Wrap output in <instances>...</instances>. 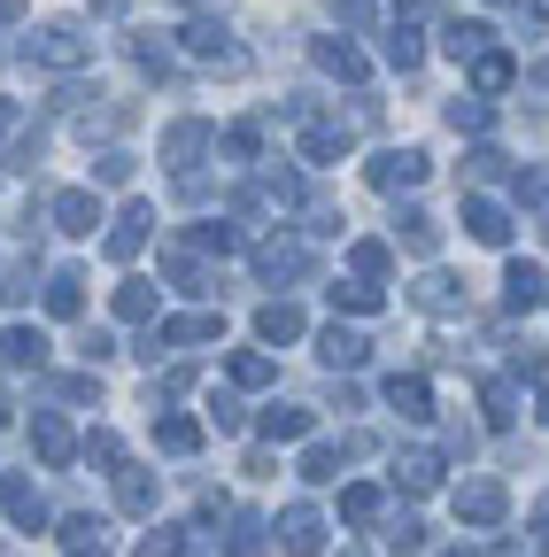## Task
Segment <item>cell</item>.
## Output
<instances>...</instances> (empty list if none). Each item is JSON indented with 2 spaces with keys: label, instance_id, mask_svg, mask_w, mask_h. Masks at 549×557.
Segmentation results:
<instances>
[{
  "label": "cell",
  "instance_id": "6da1fadb",
  "mask_svg": "<svg viewBox=\"0 0 549 557\" xmlns=\"http://www.w3.org/2000/svg\"><path fill=\"white\" fill-rule=\"evenodd\" d=\"M24 54H32L39 70H86V62H93V39H86L78 24H47V32L24 39Z\"/></svg>",
  "mask_w": 549,
  "mask_h": 557
},
{
  "label": "cell",
  "instance_id": "7a4b0ae2",
  "mask_svg": "<svg viewBox=\"0 0 549 557\" xmlns=\"http://www.w3.org/2000/svg\"><path fill=\"white\" fill-rule=\"evenodd\" d=\"M178 47L194 54V62H217V70H248V47L217 24V16H194L186 32H178Z\"/></svg>",
  "mask_w": 549,
  "mask_h": 557
},
{
  "label": "cell",
  "instance_id": "3957f363",
  "mask_svg": "<svg viewBox=\"0 0 549 557\" xmlns=\"http://www.w3.org/2000/svg\"><path fill=\"white\" fill-rule=\"evenodd\" d=\"M225 333V318H210V310H194V318H163L148 341H140V357H155V348H201V341H217Z\"/></svg>",
  "mask_w": 549,
  "mask_h": 557
},
{
  "label": "cell",
  "instance_id": "277c9868",
  "mask_svg": "<svg viewBox=\"0 0 549 557\" xmlns=\"http://www.w3.org/2000/svg\"><path fill=\"white\" fill-rule=\"evenodd\" d=\"M426 171H434V163H426V148H387V156H372V171H364V178H372L379 194H402V186H426Z\"/></svg>",
  "mask_w": 549,
  "mask_h": 557
},
{
  "label": "cell",
  "instance_id": "5b68a950",
  "mask_svg": "<svg viewBox=\"0 0 549 557\" xmlns=\"http://www.w3.org/2000/svg\"><path fill=\"white\" fill-rule=\"evenodd\" d=\"M503 511H511L503 480H464V487H457V519H464V527H503Z\"/></svg>",
  "mask_w": 549,
  "mask_h": 557
},
{
  "label": "cell",
  "instance_id": "8992f818",
  "mask_svg": "<svg viewBox=\"0 0 549 557\" xmlns=\"http://www.w3.org/2000/svg\"><path fill=\"white\" fill-rule=\"evenodd\" d=\"M210 148H217V132L201 124V116H186V124H171V132H163V163H171L178 178H186L201 156H210Z\"/></svg>",
  "mask_w": 549,
  "mask_h": 557
},
{
  "label": "cell",
  "instance_id": "52a82bcc",
  "mask_svg": "<svg viewBox=\"0 0 549 557\" xmlns=\"http://www.w3.org/2000/svg\"><path fill=\"white\" fill-rule=\"evenodd\" d=\"M47 218H54V233H71V240H93V225H101V201H93L86 186H62Z\"/></svg>",
  "mask_w": 549,
  "mask_h": 557
},
{
  "label": "cell",
  "instance_id": "ba28073f",
  "mask_svg": "<svg viewBox=\"0 0 549 557\" xmlns=\"http://www.w3.org/2000/svg\"><path fill=\"white\" fill-rule=\"evenodd\" d=\"M148 233H155V209H148V201H124V218L109 225V240H101V248H109L116 263H132V256L148 248Z\"/></svg>",
  "mask_w": 549,
  "mask_h": 557
},
{
  "label": "cell",
  "instance_id": "9c48e42d",
  "mask_svg": "<svg viewBox=\"0 0 549 557\" xmlns=\"http://www.w3.org/2000/svg\"><path fill=\"white\" fill-rule=\"evenodd\" d=\"M279 542H287L295 557H317V549H325V511H317V504H287V511H279Z\"/></svg>",
  "mask_w": 549,
  "mask_h": 557
},
{
  "label": "cell",
  "instance_id": "30bf717a",
  "mask_svg": "<svg viewBox=\"0 0 549 557\" xmlns=\"http://www.w3.org/2000/svg\"><path fill=\"white\" fill-rule=\"evenodd\" d=\"M464 233H472L479 248H503V240H511V209L488 201V194H464Z\"/></svg>",
  "mask_w": 549,
  "mask_h": 557
},
{
  "label": "cell",
  "instance_id": "8fae6325",
  "mask_svg": "<svg viewBox=\"0 0 549 557\" xmlns=\"http://www.w3.org/2000/svg\"><path fill=\"white\" fill-rule=\"evenodd\" d=\"M155 496H163V480H155V472L116 465V511H124V519H155Z\"/></svg>",
  "mask_w": 549,
  "mask_h": 557
},
{
  "label": "cell",
  "instance_id": "7c38bea8",
  "mask_svg": "<svg viewBox=\"0 0 549 557\" xmlns=\"http://www.w3.org/2000/svg\"><path fill=\"white\" fill-rule=\"evenodd\" d=\"M349 148H357V132L340 124V116H310V124H302V156H310V163H340Z\"/></svg>",
  "mask_w": 549,
  "mask_h": 557
},
{
  "label": "cell",
  "instance_id": "4fadbf2b",
  "mask_svg": "<svg viewBox=\"0 0 549 557\" xmlns=\"http://www.w3.org/2000/svg\"><path fill=\"white\" fill-rule=\"evenodd\" d=\"M302 271H310V248H302V240H263V248H255V278H263V287L302 278Z\"/></svg>",
  "mask_w": 549,
  "mask_h": 557
},
{
  "label": "cell",
  "instance_id": "5bb4252c",
  "mask_svg": "<svg viewBox=\"0 0 549 557\" xmlns=\"http://www.w3.org/2000/svg\"><path fill=\"white\" fill-rule=\"evenodd\" d=\"M310 54H317L325 78H340V86H364V78H372V62H364L349 39H310Z\"/></svg>",
  "mask_w": 549,
  "mask_h": 557
},
{
  "label": "cell",
  "instance_id": "9a60e30c",
  "mask_svg": "<svg viewBox=\"0 0 549 557\" xmlns=\"http://www.w3.org/2000/svg\"><path fill=\"white\" fill-rule=\"evenodd\" d=\"M0 511H9V519H16L24 534H39V527H47V496H39L32 480H16V472L0 480Z\"/></svg>",
  "mask_w": 549,
  "mask_h": 557
},
{
  "label": "cell",
  "instance_id": "2e32d148",
  "mask_svg": "<svg viewBox=\"0 0 549 557\" xmlns=\"http://www.w3.org/2000/svg\"><path fill=\"white\" fill-rule=\"evenodd\" d=\"M410 302L434 310V318H457V310H464V278H457V271H426L419 287H410Z\"/></svg>",
  "mask_w": 549,
  "mask_h": 557
},
{
  "label": "cell",
  "instance_id": "e0dca14e",
  "mask_svg": "<svg viewBox=\"0 0 549 557\" xmlns=\"http://www.w3.org/2000/svg\"><path fill=\"white\" fill-rule=\"evenodd\" d=\"M0 364H9V372H39L47 364V333L39 325H9V333H0Z\"/></svg>",
  "mask_w": 549,
  "mask_h": 557
},
{
  "label": "cell",
  "instance_id": "ac0fdd59",
  "mask_svg": "<svg viewBox=\"0 0 549 557\" xmlns=\"http://www.w3.org/2000/svg\"><path fill=\"white\" fill-rule=\"evenodd\" d=\"M387 410H402L410 426H426V418H434V387H426L419 372H395V380H387Z\"/></svg>",
  "mask_w": 549,
  "mask_h": 557
},
{
  "label": "cell",
  "instance_id": "d6986e66",
  "mask_svg": "<svg viewBox=\"0 0 549 557\" xmlns=\"http://www.w3.org/2000/svg\"><path fill=\"white\" fill-rule=\"evenodd\" d=\"M32 449H39L47 465H71V457H78V434L62 426L54 410H32Z\"/></svg>",
  "mask_w": 549,
  "mask_h": 557
},
{
  "label": "cell",
  "instance_id": "ffe728a7",
  "mask_svg": "<svg viewBox=\"0 0 549 557\" xmlns=\"http://www.w3.org/2000/svg\"><path fill=\"white\" fill-rule=\"evenodd\" d=\"M317 357H325L333 372H357V364L372 357V341H364V333H349V325H325V333H317Z\"/></svg>",
  "mask_w": 549,
  "mask_h": 557
},
{
  "label": "cell",
  "instance_id": "44dd1931",
  "mask_svg": "<svg viewBox=\"0 0 549 557\" xmlns=\"http://www.w3.org/2000/svg\"><path fill=\"white\" fill-rule=\"evenodd\" d=\"M534 302H549V278H541V263H511V271H503V310L519 318V310H534Z\"/></svg>",
  "mask_w": 549,
  "mask_h": 557
},
{
  "label": "cell",
  "instance_id": "7402d4cb",
  "mask_svg": "<svg viewBox=\"0 0 549 557\" xmlns=\"http://www.w3.org/2000/svg\"><path fill=\"white\" fill-rule=\"evenodd\" d=\"M109 519H93V511H78V519H62V549L71 557H109Z\"/></svg>",
  "mask_w": 549,
  "mask_h": 557
},
{
  "label": "cell",
  "instance_id": "603a6c76",
  "mask_svg": "<svg viewBox=\"0 0 549 557\" xmlns=\"http://www.w3.org/2000/svg\"><path fill=\"white\" fill-rule=\"evenodd\" d=\"M395 487L434 496V487H441V457H434V449H402V457H395Z\"/></svg>",
  "mask_w": 549,
  "mask_h": 557
},
{
  "label": "cell",
  "instance_id": "cb8c5ba5",
  "mask_svg": "<svg viewBox=\"0 0 549 557\" xmlns=\"http://www.w3.org/2000/svg\"><path fill=\"white\" fill-rule=\"evenodd\" d=\"M155 449H163V457H194V449H201V418L163 410V418H155Z\"/></svg>",
  "mask_w": 549,
  "mask_h": 557
},
{
  "label": "cell",
  "instance_id": "d4e9b609",
  "mask_svg": "<svg viewBox=\"0 0 549 557\" xmlns=\"http://www.w3.org/2000/svg\"><path fill=\"white\" fill-rule=\"evenodd\" d=\"M511 78H519V62H511L503 47H479V54H472V94H503Z\"/></svg>",
  "mask_w": 549,
  "mask_h": 557
},
{
  "label": "cell",
  "instance_id": "484cf974",
  "mask_svg": "<svg viewBox=\"0 0 549 557\" xmlns=\"http://www.w3.org/2000/svg\"><path fill=\"white\" fill-rule=\"evenodd\" d=\"M255 434H263V442H302V434H310V410H302V403H271V410L255 418Z\"/></svg>",
  "mask_w": 549,
  "mask_h": 557
},
{
  "label": "cell",
  "instance_id": "4316f807",
  "mask_svg": "<svg viewBox=\"0 0 549 557\" xmlns=\"http://www.w3.org/2000/svg\"><path fill=\"white\" fill-rule=\"evenodd\" d=\"M255 341H271V348H279V341H302V310H295V302H263V310H255Z\"/></svg>",
  "mask_w": 549,
  "mask_h": 557
},
{
  "label": "cell",
  "instance_id": "83f0119b",
  "mask_svg": "<svg viewBox=\"0 0 549 557\" xmlns=\"http://www.w3.org/2000/svg\"><path fill=\"white\" fill-rule=\"evenodd\" d=\"M395 240H402L410 256H434V248H441V225L426 218V209H402V218H395Z\"/></svg>",
  "mask_w": 549,
  "mask_h": 557
},
{
  "label": "cell",
  "instance_id": "f1b7e54d",
  "mask_svg": "<svg viewBox=\"0 0 549 557\" xmlns=\"http://www.w3.org/2000/svg\"><path fill=\"white\" fill-rule=\"evenodd\" d=\"M479 410H488V426L503 434L519 418V380H479Z\"/></svg>",
  "mask_w": 549,
  "mask_h": 557
},
{
  "label": "cell",
  "instance_id": "f546056e",
  "mask_svg": "<svg viewBox=\"0 0 549 557\" xmlns=\"http://www.w3.org/2000/svg\"><path fill=\"white\" fill-rule=\"evenodd\" d=\"M387 62L402 70V78H410V70H419V62H426V39H419V32H410V16H395V24H387Z\"/></svg>",
  "mask_w": 549,
  "mask_h": 557
},
{
  "label": "cell",
  "instance_id": "4dcf8cb0",
  "mask_svg": "<svg viewBox=\"0 0 549 557\" xmlns=\"http://www.w3.org/2000/svg\"><path fill=\"white\" fill-rule=\"evenodd\" d=\"M255 201H263V209H295V201H302V178H295L287 163H271V171L255 178Z\"/></svg>",
  "mask_w": 549,
  "mask_h": 557
},
{
  "label": "cell",
  "instance_id": "1f68e13d",
  "mask_svg": "<svg viewBox=\"0 0 549 557\" xmlns=\"http://www.w3.org/2000/svg\"><path fill=\"white\" fill-rule=\"evenodd\" d=\"M333 310H357V318H372L379 310V278H333Z\"/></svg>",
  "mask_w": 549,
  "mask_h": 557
},
{
  "label": "cell",
  "instance_id": "d6a6232c",
  "mask_svg": "<svg viewBox=\"0 0 549 557\" xmlns=\"http://www.w3.org/2000/svg\"><path fill=\"white\" fill-rule=\"evenodd\" d=\"M116 318L124 325H148L155 318V278H124V287H116Z\"/></svg>",
  "mask_w": 549,
  "mask_h": 557
},
{
  "label": "cell",
  "instance_id": "836d02e7",
  "mask_svg": "<svg viewBox=\"0 0 549 557\" xmlns=\"http://www.w3.org/2000/svg\"><path fill=\"white\" fill-rule=\"evenodd\" d=\"M379 511H387V496H379L372 480H357V487H340V519H349V527H372Z\"/></svg>",
  "mask_w": 549,
  "mask_h": 557
},
{
  "label": "cell",
  "instance_id": "e575fe53",
  "mask_svg": "<svg viewBox=\"0 0 549 557\" xmlns=\"http://www.w3.org/2000/svg\"><path fill=\"white\" fill-rule=\"evenodd\" d=\"M225 372H233V387H271V380H279V364H271L263 348H233Z\"/></svg>",
  "mask_w": 549,
  "mask_h": 557
},
{
  "label": "cell",
  "instance_id": "d590c367",
  "mask_svg": "<svg viewBox=\"0 0 549 557\" xmlns=\"http://www.w3.org/2000/svg\"><path fill=\"white\" fill-rule=\"evenodd\" d=\"M47 310H54V318H78V310H86V278H78V271H54V278H47Z\"/></svg>",
  "mask_w": 549,
  "mask_h": 557
},
{
  "label": "cell",
  "instance_id": "8d00e7d4",
  "mask_svg": "<svg viewBox=\"0 0 549 557\" xmlns=\"http://www.w3.org/2000/svg\"><path fill=\"white\" fill-rule=\"evenodd\" d=\"M479 47H496V32H488V24H464V16H457V24L441 32V54H457V62H472Z\"/></svg>",
  "mask_w": 549,
  "mask_h": 557
},
{
  "label": "cell",
  "instance_id": "74e56055",
  "mask_svg": "<svg viewBox=\"0 0 549 557\" xmlns=\"http://www.w3.org/2000/svg\"><path fill=\"white\" fill-rule=\"evenodd\" d=\"M449 124H457V132H488V124H496L488 94H457V101H449Z\"/></svg>",
  "mask_w": 549,
  "mask_h": 557
},
{
  "label": "cell",
  "instance_id": "f35d334b",
  "mask_svg": "<svg viewBox=\"0 0 549 557\" xmlns=\"http://www.w3.org/2000/svg\"><path fill=\"white\" fill-rule=\"evenodd\" d=\"M132 62H140L148 78H171V47H163L155 32H132Z\"/></svg>",
  "mask_w": 549,
  "mask_h": 557
},
{
  "label": "cell",
  "instance_id": "ab89813d",
  "mask_svg": "<svg viewBox=\"0 0 549 557\" xmlns=\"http://www.w3.org/2000/svg\"><path fill=\"white\" fill-rule=\"evenodd\" d=\"M233 557H263V519L255 511H233V534H225Z\"/></svg>",
  "mask_w": 549,
  "mask_h": 557
},
{
  "label": "cell",
  "instance_id": "60d3db41",
  "mask_svg": "<svg viewBox=\"0 0 549 557\" xmlns=\"http://www.w3.org/2000/svg\"><path fill=\"white\" fill-rule=\"evenodd\" d=\"M186 542H194V527H155L132 557H186Z\"/></svg>",
  "mask_w": 549,
  "mask_h": 557
},
{
  "label": "cell",
  "instance_id": "b9f144b4",
  "mask_svg": "<svg viewBox=\"0 0 549 557\" xmlns=\"http://www.w3.org/2000/svg\"><path fill=\"white\" fill-rule=\"evenodd\" d=\"M387 263H395L387 240H357V248H349V271H357V278H387Z\"/></svg>",
  "mask_w": 549,
  "mask_h": 557
},
{
  "label": "cell",
  "instance_id": "7bdbcfd3",
  "mask_svg": "<svg viewBox=\"0 0 549 557\" xmlns=\"http://www.w3.org/2000/svg\"><path fill=\"white\" fill-rule=\"evenodd\" d=\"M302 480H340V449L333 442H310L302 449Z\"/></svg>",
  "mask_w": 549,
  "mask_h": 557
},
{
  "label": "cell",
  "instance_id": "ee69618b",
  "mask_svg": "<svg viewBox=\"0 0 549 557\" xmlns=\"http://www.w3.org/2000/svg\"><path fill=\"white\" fill-rule=\"evenodd\" d=\"M387 549H395V557H419V549H426V527H419V519L402 511V519L387 527Z\"/></svg>",
  "mask_w": 549,
  "mask_h": 557
},
{
  "label": "cell",
  "instance_id": "f6af8a7d",
  "mask_svg": "<svg viewBox=\"0 0 549 557\" xmlns=\"http://www.w3.org/2000/svg\"><path fill=\"white\" fill-rule=\"evenodd\" d=\"M93 178H101V186H124V178H132V148H101V156H93Z\"/></svg>",
  "mask_w": 549,
  "mask_h": 557
},
{
  "label": "cell",
  "instance_id": "bcb514c9",
  "mask_svg": "<svg viewBox=\"0 0 549 557\" xmlns=\"http://www.w3.org/2000/svg\"><path fill=\"white\" fill-rule=\"evenodd\" d=\"M86 457H93V465H109V472H116V465H124V442H116V434H109V426H101V434H86Z\"/></svg>",
  "mask_w": 549,
  "mask_h": 557
},
{
  "label": "cell",
  "instance_id": "7dc6e473",
  "mask_svg": "<svg viewBox=\"0 0 549 557\" xmlns=\"http://www.w3.org/2000/svg\"><path fill=\"white\" fill-rule=\"evenodd\" d=\"M255 148H263L255 124H233V132H225V156H233V163H255Z\"/></svg>",
  "mask_w": 549,
  "mask_h": 557
},
{
  "label": "cell",
  "instance_id": "c3c4849f",
  "mask_svg": "<svg viewBox=\"0 0 549 557\" xmlns=\"http://www.w3.org/2000/svg\"><path fill=\"white\" fill-rule=\"evenodd\" d=\"M32 271H39V256H16V263H9V287H0V295L24 302V295H32Z\"/></svg>",
  "mask_w": 549,
  "mask_h": 557
},
{
  "label": "cell",
  "instance_id": "681fc988",
  "mask_svg": "<svg viewBox=\"0 0 549 557\" xmlns=\"http://www.w3.org/2000/svg\"><path fill=\"white\" fill-rule=\"evenodd\" d=\"M464 163H472V178H503V163H511V156H503V148H472Z\"/></svg>",
  "mask_w": 549,
  "mask_h": 557
},
{
  "label": "cell",
  "instance_id": "f907efd6",
  "mask_svg": "<svg viewBox=\"0 0 549 557\" xmlns=\"http://www.w3.org/2000/svg\"><path fill=\"white\" fill-rule=\"evenodd\" d=\"M210 418L233 434V426H248V410H240V395H210Z\"/></svg>",
  "mask_w": 549,
  "mask_h": 557
},
{
  "label": "cell",
  "instance_id": "816d5d0a",
  "mask_svg": "<svg viewBox=\"0 0 549 557\" xmlns=\"http://www.w3.org/2000/svg\"><path fill=\"white\" fill-rule=\"evenodd\" d=\"M16 132H24V109H16V101H0V148H9Z\"/></svg>",
  "mask_w": 549,
  "mask_h": 557
},
{
  "label": "cell",
  "instance_id": "f5cc1de1",
  "mask_svg": "<svg viewBox=\"0 0 549 557\" xmlns=\"http://www.w3.org/2000/svg\"><path fill=\"white\" fill-rule=\"evenodd\" d=\"M534 549H549V504L534 511Z\"/></svg>",
  "mask_w": 549,
  "mask_h": 557
},
{
  "label": "cell",
  "instance_id": "db71d44e",
  "mask_svg": "<svg viewBox=\"0 0 549 557\" xmlns=\"http://www.w3.org/2000/svg\"><path fill=\"white\" fill-rule=\"evenodd\" d=\"M16 16H24V0H0V32H9Z\"/></svg>",
  "mask_w": 549,
  "mask_h": 557
},
{
  "label": "cell",
  "instance_id": "11a10c76",
  "mask_svg": "<svg viewBox=\"0 0 549 557\" xmlns=\"http://www.w3.org/2000/svg\"><path fill=\"white\" fill-rule=\"evenodd\" d=\"M534 418H541V426H549V387H541V395H534Z\"/></svg>",
  "mask_w": 549,
  "mask_h": 557
},
{
  "label": "cell",
  "instance_id": "9f6ffc18",
  "mask_svg": "<svg viewBox=\"0 0 549 557\" xmlns=\"http://www.w3.org/2000/svg\"><path fill=\"white\" fill-rule=\"evenodd\" d=\"M534 209H541V233H549V194H541V201H534Z\"/></svg>",
  "mask_w": 549,
  "mask_h": 557
},
{
  "label": "cell",
  "instance_id": "6f0895ef",
  "mask_svg": "<svg viewBox=\"0 0 549 557\" xmlns=\"http://www.w3.org/2000/svg\"><path fill=\"white\" fill-rule=\"evenodd\" d=\"M0 426H9V395H0Z\"/></svg>",
  "mask_w": 549,
  "mask_h": 557
},
{
  "label": "cell",
  "instance_id": "680465c9",
  "mask_svg": "<svg viewBox=\"0 0 549 557\" xmlns=\"http://www.w3.org/2000/svg\"><path fill=\"white\" fill-rule=\"evenodd\" d=\"M534 16H549V0H534Z\"/></svg>",
  "mask_w": 549,
  "mask_h": 557
},
{
  "label": "cell",
  "instance_id": "91938a15",
  "mask_svg": "<svg viewBox=\"0 0 549 557\" xmlns=\"http://www.w3.org/2000/svg\"><path fill=\"white\" fill-rule=\"evenodd\" d=\"M186 9H210V0H186Z\"/></svg>",
  "mask_w": 549,
  "mask_h": 557
},
{
  "label": "cell",
  "instance_id": "94428289",
  "mask_svg": "<svg viewBox=\"0 0 549 557\" xmlns=\"http://www.w3.org/2000/svg\"><path fill=\"white\" fill-rule=\"evenodd\" d=\"M488 9H511V0H488Z\"/></svg>",
  "mask_w": 549,
  "mask_h": 557
},
{
  "label": "cell",
  "instance_id": "6125c7cd",
  "mask_svg": "<svg viewBox=\"0 0 549 557\" xmlns=\"http://www.w3.org/2000/svg\"><path fill=\"white\" fill-rule=\"evenodd\" d=\"M340 557H364V549H340Z\"/></svg>",
  "mask_w": 549,
  "mask_h": 557
},
{
  "label": "cell",
  "instance_id": "be15d7a7",
  "mask_svg": "<svg viewBox=\"0 0 549 557\" xmlns=\"http://www.w3.org/2000/svg\"><path fill=\"white\" fill-rule=\"evenodd\" d=\"M449 557H472V549H449Z\"/></svg>",
  "mask_w": 549,
  "mask_h": 557
}]
</instances>
